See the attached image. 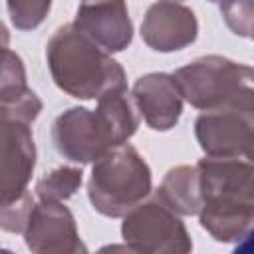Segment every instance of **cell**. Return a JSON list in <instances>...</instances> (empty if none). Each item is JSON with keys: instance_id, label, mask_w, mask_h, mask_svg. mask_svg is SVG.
I'll return each mask as SVG.
<instances>
[{"instance_id": "1", "label": "cell", "mask_w": 254, "mask_h": 254, "mask_svg": "<svg viewBox=\"0 0 254 254\" xmlns=\"http://www.w3.org/2000/svg\"><path fill=\"white\" fill-rule=\"evenodd\" d=\"M200 226L216 242H238L254 228V163L240 157H204L196 165Z\"/></svg>"}, {"instance_id": "2", "label": "cell", "mask_w": 254, "mask_h": 254, "mask_svg": "<svg viewBox=\"0 0 254 254\" xmlns=\"http://www.w3.org/2000/svg\"><path fill=\"white\" fill-rule=\"evenodd\" d=\"M46 62L54 83L75 99H99L109 91L127 89L119 62L73 24H64L52 34L46 44Z\"/></svg>"}, {"instance_id": "3", "label": "cell", "mask_w": 254, "mask_h": 254, "mask_svg": "<svg viewBox=\"0 0 254 254\" xmlns=\"http://www.w3.org/2000/svg\"><path fill=\"white\" fill-rule=\"evenodd\" d=\"M183 97L200 111L232 109L254 123V67L224 56H202L179 67Z\"/></svg>"}, {"instance_id": "4", "label": "cell", "mask_w": 254, "mask_h": 254, "mask_svg": "<svg viewBox=\"0 0 254 254\" xmlns=\"http://www.w3.org/2000/svg\"><path fill=\"white\" fill-rule=\"evenodd\" d=\"M151 169L139 151L125 143L99 157L87 181L91 206L109 218L125 216L143 202L153 189Z\"/></svg>"}, {"instance_id": "5", "label": "cell", "mask_w": 254, "mask_h": 254, "mask_svg": "<svg viewBox=\"0 0 254 254\" xmlns=\"http://www.w3.org/2000/svg\"><path fill=\"white\" fill-rule=\"evenodd\" d=\"M121 236L131 252L187 254L192 250V240L181 214L167 206L157 194L139 202L123 216Z\"/></svg>"}, {"instance_id": "6", "label": "cell", "mask_w": 254, "mask_h": 254, "mask_svg": "<svg viewBox=\"0 0 254 254\" xmlns=\"http://www.w3.org/2000/svg\"><path fill=\"white\" fill-rule=\"evenodd\" d=\"M52 143L64 159L81 165L95 163L117 147L97 109L87 107H69L58 115L52 125Z\"/></svg>"}, {"instance_id": "7", "label": "cell", "mask_w": 254, "mask_h": 254, "mask_svg": "<svg viewBox=\"0 0 254 254\" xmlns=\"http://www.w3.org/2000/svg\"><path fill=\"white\" fill-rule=\"evenodd\" d=\"M22 234L26 246L38 254H77L87 250L71 210L60 200H40L34 204Z\"/></svg>"}, {"instance_id": "8", "label": "cell", "mask_w": 254, "mask_h": 254, "mask_svg": "<svg viewBox=\"0 0 254 254\" xmlns=\"http://www.w3.org/2000/svg\"><path fill=\"white\" fill-rule=\"evenodd\" d=\"M0 127H2L0 202H8L28 190V183L36 167V145L30 123L0 117Z\"/></svg>"}, {"instance_id": "9", "label": "cell", "mask_w": 254, "mask_h": 254, "mask_svg": "<svg viewBox=\"0 0 254 254\" xmlns=\"http://www.w3.org/2000/svg\"><path fill=\"white\" fill-rule=\"evenodd\" d=\"M73 26L109 54L123 52L133 40L125 0H81Z\"/></svg>"}, {"instance_id": "10", "label": "cell", "mask_w": 254, "mask_h": 254, "mask_svg": "<svg viewBox=\"0 0 254 254\" xmlns=\"http://www.w3.org/2000/svg\"><path fill=\"white\" fill-rule=\"evenodd\" d=\"M196 36V16L181 2L159 0L147 8L141 22V38L155 52H179L190 46Z\"/></svg>"}, {"instance_id": "11", "label": "cell", "mask_w": 254, "mask_h": 254, "mask_svg": "<svg viewBox=\"0 0 254 254\" xmlns=\"http://www.w3.org/2000/svg\"><path fill=\"white\" fill-rule=\"evenodd\" d=\"M131 95L153 131H169L179 123L185 97L173 73L153 71L141 75L133 83Z\"/></svg>"}, {"instance_id": "12", "label": "cell", "mask_w": 254, "mask_h": 254, "mask_svg": "<svg viewBox=\"0 0 254 254\" xmlns=\"http://www.w3.org/2000/svg\"><path fill=\"white\" fill-rule=\"evenodd\" d=\"M252 121L232 109L202 111L194 121V137L206 157H242Z\"/></svg>"}, {"instance_id": "13", "label": "cell", "mask_w": 254, "mask_h": 254, "mask_svg": "<svg viewBox=\"0 0 254 254\" xmlns=\"http://www.w3.org/2000/svg\"><path fill=\"white\" fill-rule=\"evenodd\" d=\"M155 194L181 216L198 214L202 206L198 169L190 165H179L169 169Z\"/></svg>"}, {"instance_id": "14", "label": "cell", "mask_w": 254, "mask_h": 254, "mask_svg": "<svg viewBox=\"0 0 254 254\" xmlns=\"http://www.w3.org/2000/svg\"><path fill=\"white\" fill-rule=\"evenodd\" d=\"M83 173L79 167L62 165L54 171L46 173L36 183V194L40 200H65L75 194V190L81 187Z\"/></svg>"}, {"instance_id": "15", "label": "cell", "mask_w": 254, "mask_h": 254, "mask_svg": "<svg viewBox=\"0 0 254 254\" xmlns=\"http://www.w3.org/2000/svg\"><path fill=\"white\" fill-rule=\"evenodd\" d=\"M28 83H26V69H24V62L22 58L4 48L2 52V77H0V103H8L14 101L18 97H22L28 91Z\"/></svg>"}, {"instance_id": "16", "label": "cell", "mask_w": 254, "mask_h": 254, "mask_svg": "<svg viewBox=\"0 0 254 254\" xmlns=\"http://www.w3.org/2000/svg\"><path fill=\"white\" fill-rule=\"evenodd\" d=\"M6 8L12 26L20 32H30L46 20L52 0H6Z\"/></svg>"}, {"instance_id": "17", "label": "cell", "mask_w": 254, "mask_h": 254, "mask_svg": "<svg viewBox=\"0 0 254 254\" xmlns=\"http://www.w3.org/2000/svg\"><path fill=\"white\" fill-rule=\"evenodd\" d=\"M220 14L234 36L254 38V0H224Z\"/></svg>"}, {"instance_id": "18", "label": "cell", "mask_w": 254, "mask_h": 254, "mask_svg": "<svg viewBox=\"0 0 254 254\" xmlns=\"http://www.w3.org/2000/svg\"><path fill=\"white\" fill-rule=\"evenodd\" d=\"M34 204H36L34 196L28 190L24 194H20L18 198H12L8 202H0V226H2V230L14 232V234L24 232Z\"/></svg>"}, {"instance_id": "19", "label": "cell", "mask_w": 254, "mask_h": 254, "mask_svg": "<svg viewBox=\"0 0 254 254\" xmlns=\"http://www.w3.org/2000/svg\"><path fill=\"white\" fill-rule=\"evenodd\" d=\"M40 111H42V99L32 89H28L22 97L14 101L0 103V117L4 119H18V121L32 123L40 115Z\"/></svg>"}, {"instance_id": "20", "label": "cell", "mask_w": 254, "mask_h": 254, "mask_svg": "<svg viewBox=\"0 0 254 254\" xmlns=\"http://www.w3.org/2000/svg\"><path fill=\"white\" fill-rule=\"evenodd\" d=\"M234 252H236V254H254V228H252L242 240L236 242Z\"/></svg>"}, {"instance_id": "21", "label": "cell", "mask_w": 254, "mask_h": 254, "mask_svg": "<svg viewBox=\"0 0 254 254\" xmlns=\"http://www.w3.org/2000/svg\"><path fill=\"white\" fill-rule=\"evenodd\" d=\"M244 157H246L248 161H252V163H254V125H252V131H250V139H248V145H246Z\"/></svg>"}, {"instance_id": "22", "label": "cell", "mask_w": 254, "mask_h": 254, "mask_svg": "<svg viewBox=\"0 0 254 254\" xmlns=\"http://www.w3.org/2000/svg\"><path fill=\"white\" fill-rule=\"evenodd\" d=\"M208 2H216V4H220V2H224V0H208Z\"/></svg>"}, {"instance_id": "23", "label": "cell", "mask_w": 254, "mask_h": 254, "mask_svg": "<svg viewBox=\"0 0 254 254\" xmlns=\"http://www.w3.org/2000/svg\"><path fill=\"white\" fill-rule=\"evenodd\" d=\"M173 2H181V0H173Z\"/></svg>"}, {"instance_id": "24", "label": "cell", "mask_w": 254, "mask_h": 254, "mask_svg": "<svg viewBox=\"0 0 254 254\" xmlns=\"http://www.w3.org/2000/svg\"><path fill=\"white\" fill-rule=\"evenodd\" d=\"M252 40H254V38H252Z\"/></svg>"}]
</instances>
